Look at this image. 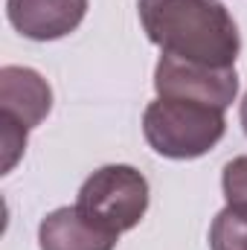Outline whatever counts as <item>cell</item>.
Returning <instances> with one entry per match:
<instances>
[{
    "instance_id": "cell-1",
    "label": "cell",
    "mask_w": 247,
    "mask_h": 250,
    "mask_svg": "<svg viewBox=\"0 0 247 250\" xmlns=\"http://www.w3.org/2000/svg\"><path fill=\"white\" fill-rule=\"evenodd\" d=\"M137 15L160 53L209 67H236L242 35L221 0H137Z\"/></svg>"
},
{
    "instance_id": "cell-2",
    "label": "cell",
    "mask_w": 247,
    "mask_h": 250,
    "mask_svg": "<svg viewBox=\"0 0 247 250\" xmlns=\"http://www.w3.org/2000/svg\"><path fill=\"white\" fill-rule=\"evenodd\" d=\"M227 131L221 108L192 102V99H166L157 96L143 114L145 143L169 160H195L212 151Z\"/></svg>"
},
{
    "instance_id": "cell-3",
    "label": "cell",
    "mask_w": 247,
    "mask_h": 250,
    "mask_svg": "<svg viewBox=\"0 0 247 250\" xmlns=\"http://www.w3.org/2000/svg\"><path fill=\"white\" fill-rule=\"evenodd\" d=\"M76 207L105 230L123 236L143 221L148 209V181L125 163L102 166L82 184Z\"/></svg>"
},
{
    "instance_id": "cell-4",
    "label": "cell",
    "mask_w": 247,
    "mask_h": 250,
    "mask_svg": "<svg viewBox=\"0 0 247 250\" xmlns=\"http://www.w3.org/2000/svg\"><path fill=\"white\" fill-rule=\"evenodd\" d=\"M53 111V90L47 79L32 67H3L0 70V143H3V172H12L26 148L32 128Z\"/></svg>"
},
{
    "instance_id": "cell-5",
    "label": "cell",
    "mask_w": 247,
    "mask_h": 250,
    "mask_svg": "<svg viewBox=\"0 0 247 250\" xmlns=\"http://www.w3.org/2000/svg\"><path fill=\"white\" fill-rule=\"evenodd\" d=\"M154 90L166 99H192L227 111L239 96V73L236 67H209L160 53L154 67Z\"/></svg>"
},
{
    "instance_id": "cell-6",
    "label": "cell",
    "mask_w": 247,
    "mask_h": 250,
    "mask_svg": "<svg viewBox=\"0 0 247 250\" xmlns=\"http://www.w3.org/2000/svg\"><path fill=\"white\" fill-rule=\"evenodd\" d=\"M9 23L29 41H59L76 32L87 0H6Z\"/></svg>"
},
{
    "instance_id": "cell-7",
    "label": "cell",
    "mask_w": 247,
    "mask_h": 250,
    "mask_svg": "<svg viewBox=\"0 0 247 250\" xmlns=\"http://www.w3.org/2000/svg\"><path fill=\"white\" fill-rule=\"evenodd\" d=\"M117 242V233L87 218L76 204L53 209L38 227L41 250H114Z\"/></svg>"
},
{
    "instance_id": "cell-8",
    "label": "cell",
    "mask_w": 247,
    "mask_h": 250,
    "mask_svg": "<svg viewBox=\"0 0 247 250\" xmlns=\"http://www.w3.org/2000/svg\"><path fill=\"white\" fill-rule=\"evenodd\" d=\"M209 250H247V215L224 207L209 227Z\"/></svg>"
},
{
    "instance_id": "cell-9",
    "label": "cell",
    "mask_w": 247,
    "mask_h": 250,
    "mask_svg": "<svg viewBox=\"0 0 247 250\" xmlns=\"http://www.w3.org/2000/svg\"><path fill=\"white\" fill-rule=\"evenodd\" d=\"M221 189H224V201L230 209H236L239 215H247V154L233 157L224 172H221Z\"/></svg>"
},
{
    "instance_id": "cell-10",
    "label": "cell",
    "mask_w": 247,
    "mask_h": 250,
    "mask_svg": "<svg viewBox=\"0 0 247 250\" xmlns=\"http://www.w3.org/2000/svg\"><path fill=\"white\" fill-rule=\"evenodd\" d=\"M239 120H242V128H245V134H247V93H245V99H242V108H239Z\"/></svg>"
}]
</instances>
